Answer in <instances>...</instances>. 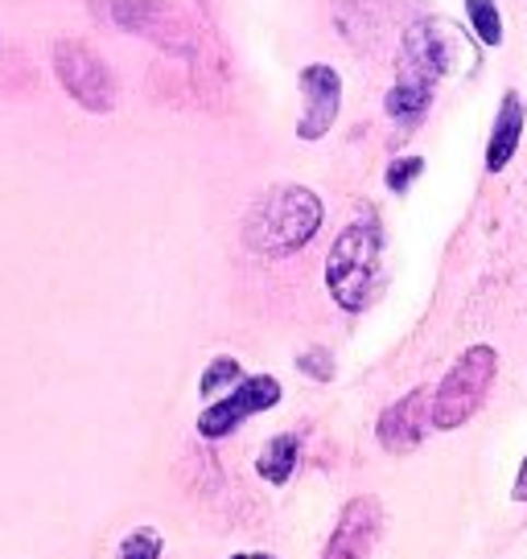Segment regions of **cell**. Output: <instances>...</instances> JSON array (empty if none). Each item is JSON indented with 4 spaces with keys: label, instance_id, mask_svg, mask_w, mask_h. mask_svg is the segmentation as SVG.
<instances>
[{
    "label": "cell",
    "instance_id": "obj_1",
    "mask_svg": "<svg viewBox=\"0 0 527 559\" xmlns=\"http://www.w3.org/2000/svg\"><path fill=\"white\" fill-rule=\"evenodd\" d=\"M321 198L305 186H272L244 218V243L256 255L284 260L297 255L301 247L321 230Z\"/></svg>",
    "mask_w": 527,
    "mask_h": 559
},
{
    "label": "cell",
    "instance_id": "obj_2",
    "mask_svg": "<svg viewBox=\"0 0 527 559\" xmlns=\"http://www.w3.org/2000/svg\"><path fill=\"white\" fill-rule=\"evenodd\" d=\"M384 235L375 218H359L342 230L326 255V288L342 313H363L379 288Z\"/></svg>",
    "mask_w": 527,
    "mask_h": 559
},
{
    "label": "cell",
    "instance_id": "obj_3",
    "mask_svg": "<svg viewBox=\"0 0 527 559\" xmlns=\"http://www.w3.org/2000/svg\"><path fill=\"white\" fill-rule=\"evenodd\" d=\"M494 379H499V349L487 346V342L461 349V358L449 367V374L433 391V428L437 432L461 428L487 403Z\"/></svg>",
    "mask_w": 527,
    "mask_h": 559
},
{
    "label": "cell",
    "instance_id": "obj_4",
    "mask_svg": "<svg viewBox=\"0 0 527 559\" xmlns=\"http://www.w3.org/2000/svg\"><path fill=\"white\" fill-rule=\"evenodd\" d=\"M54 74H58V83L67 87L74 104L95 111V116H107L116 107V74L83 41L67 37V41L54 46Z\"/></svg>",
    "mask_w": 527,
    "mask_h": 559
},
{
    "label": "cell",
    "instance_id": "obj_5",
    "mask_svg": "<svg viewBox=\"0 0 527 559\" xmlns=\"http://www.w3.org/2000/svg\"><path fill=\"white\" fill-rule=\"evenodd\" d=\"M466 53V41L449 29L445 21H417L405 34V53H400V79H417L424 87H437V79H445L457 67V58Z\"/></svg>",
    "mask_w": 527,
    "mask_h": 559
},
{
    "label": "cell",
    "instance_id": "obj_6",
    "mask_svg": "<svg viewBox=\"0 0 527 559\" xmlns=\"http://www.w3.org/2000/svg\"><path fill=\"white\" fill-rule=\"evenodd\" d=\"M281 403V383L272 374H247L239 383L231 386L223 400H214L202 407L198 416V432L207 440H223L231 437L239 424H247L251 416H264Z\"/></svg>",
    "mask_w": 527,
    "mask_h": 559
},
{
    "label": "cell",
    "instance_id": "obj_7",
    "mask_svg": "<svg viewBox=\"0 0 527 559\" xmlns=\"http://www.w3.org/2000/svg\"><path fill=\"white\" fill-rule=\"evenodd\" d=\"M104 13L112 25H120L128 34L149 37L161 50H174V53L194 50L190 25H186V17L177 13L174 4H165V0H104Z\"/></svg>",
    "mask_w": 527,
    "mask_h": 559
},
{
    "label": "cell",
    "instance_id": "obj_8",
    "mask_svg": "<svg viewBox=\"0 0 527 559\" xmlns=\"http://www.w3.org/2000/svg\"><path fill=\"white\" fill-rule=\"evenodd\" d=\"M379 535H384V502L375 493L351 498L338 514V526L330 543H326L321 559H371Z\"/></svg>",
    "mask_w": 527,
    "mask_h": 559
},
{
    "label": "cell",
    "instance_id": "obj_9",
    "mask_svg": "<svg viewBox=\"0 0 527 559\" xmlns=\"http://www.w3.org/2000/svg\"><path fill=\"white\" fill-rule=\"evenodd\" d=\"M301 120H297V136L301 140H321L330 128H335L338 111H342V74L326 62H314V67L301 70Z\"/></svg>",
    "mask_w": 527,
    "mask_h": 559
},
{
    "label": "cell",
    "instance_id": "obj_10",
    "mask_svg": "<svg viewBox=\"0 0 527 559\" xmlns=\"http://www.w3.org/2000/svg\"><path fill=\"white\" fill-rule=\"evenodd\" d=\"M429 424H433V395H429V386H417L405 400L384 407V416L375 424L379 449L384 453H412L429 437Z\"/></svg>",
    "mask_w": 527,
    "mask_h": 559
},
{
    "label": "cell",
    "instance_id": "obj_11",
    "mask_svg": "<svg viewBox=\"0 0 527 559\" xmlns=\"http://www.w3.org/2000/svg\"><path fill=\"white\" fill-rule=\"evenodd\" d=\"M524 128H527L524 99H519V91H507L499 111H494L491 140H487V174H503L511 160H515L519 140H524Z\"/></svg>",
    "mask_w": 527,
    "mask_h": 559
},
{
    "label": "cell",
    "instance_id": "obj_12",
    "mask_svg": "<svg viewBox=\"0 0 527 559\" xmlns=\"http://www.w3.org/2000/svg\"><path fill=\"white\" fill-rule=\"evenodd\" d=\"M297 461H301V437L277 432L260 449V456H256V473H260L268 486H284L293 477V469H297Z\"/></svg>",
    "mask_w": 527,
    "mask_h": 559
},
{
    "label": "cell",
    "instance_id": "obj_13",
    "mask_svg": "<svg viewBox=\"0 0 527 559\" xmlns=\"http://www.w3.org/2000/svg\"><path fill=\"white\" fill-rule=\"evenodd\" d=\"M429 104H433V87H424L417 79H396L391 91L384 95V111L391 120H405V123L421 120L424 111H429Z\"/></svg>",
    "mask_w": 527,
    "mask_h": 559
},
{
    "label": "cell",
    "instance_id": "obj_14",
    "mask_svg": "<svg viewBox=\"0 0 527 559\" xmlns=\"http://www.w3.org/2000/svg\"><path fill=\"white\" fill-rule=\"evenodd\" d=\"M466 21H470V29L487 50L503 46V13H499L494 0H466Z\"/></svg>",
    "mask_w": 527,
    "mask_h": 559
},
{
    "label": "cell",
    "instance_id": "obj_15",
    "mask_svg": "<svg viewBox=\"0 0 527 559\" xmlns=\"http://www.w3.org/2000/svg\"><path fill=\"white\" fill-rule=\"evenodd\" d=\"M244 379V370H239V362L231 358V354H219L211 367L202 370V379H198V391H202V400H214L223 386L239 383Z\"/></svg>",
    "mask_w": 527,
    "mask_h": 559
},
{
    "label": "cell",
    "instance_id": "obj_16",
    "mask_svg": "<svg viewBox=\"0 0 527 559\" xmlns=\"http://www.w3.org/2000/svg\"><path fill=\"white\" fill-rule=\"evenodd\" d=\"M161 551H165V539H161L153 526H137L120 543V559H161Z\"/></svg>",
    "mask_w": 527,
    "mask_h": 559
},
{
    "label": "cell",
    "instance_id": "obj_17",
    "mask_svg": "<svg viewBox=\"0 0 527 559\" xmlns=\"http://www.w3.org/2000/svg\"><path fill=\"white\" fill-rule=\"evenodd\" d=\"M424 174V157H396L387 165V190L391 193H408L412 181Z\"/></svg>",
    "mask_w": 527,
    "mask_h": 559
},
{
    "label": "cell",
    "instance_id": "obj_18",
    "mask_svg": "<svg viewBox=\"0 0 527 559\" xmlns=\"http://www.w3.org/2000/svg\"><path fill=\"white\" fill-rule=\"evenodd\" d=\"M297 370H305L314 383H330L335 379V358H330V349L309 346L305 354H297Z\"/></svg>",
    "mask_w": 527,
    "mask_h": 559
},
{
    "label": "cell",
    "instance_id": "obj_19",
    "mask_svg": "<svg viewBox=\"0 0 527 559\" xmlns=\"http://www.w3.org/2000/svg\"><path fill=\"white\" fill-rule=\"evenodd\" d=\"M511 498H515V502H527V456H524V465H519L515 486H511Z\"/></svg>",
    "mask_w": 527,
    "mask_h": 559
},
{
    "label": "cell",
    "instance_id": "obj_20",
    "mask_svg": "<svg viewBox=\"0 0 527 559\" xmlns=\"http://www.w3.org/2000/svg\"><path fill=\"white\" fill-rule=\"evenodd\" d=\"M231 559H277V556H268V551H239V556H231Z\"/></svg>",
    "mask_w": 527,
    "mask_h": 559
}]
</instances>
